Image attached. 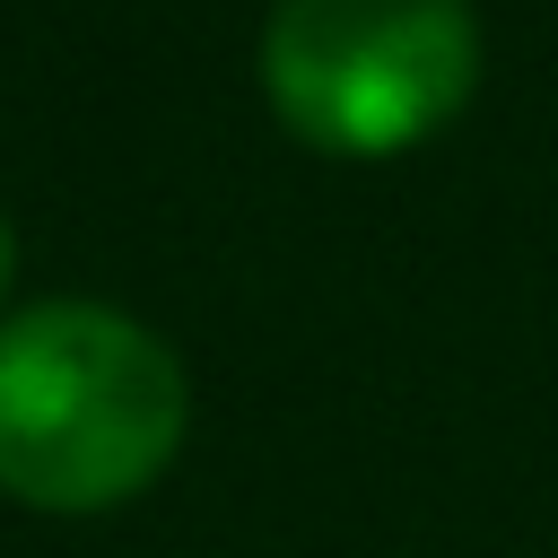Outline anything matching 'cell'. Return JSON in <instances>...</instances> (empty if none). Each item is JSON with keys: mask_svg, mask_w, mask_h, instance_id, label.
Masks as SVG:
<instances>
[{"mask_svg": "<svg viewBox=\"0 0 558 558\" xmlns=\"http://www.w3.org/2000/svg\"><path fill=\"white\" fill-rule=\"evenodd\" d=\"M9 270H17V235H9V209H0V296H9Z\"/></svg>", "mask_w": 558, "mask_h": 558, "instance_id": "3", "label": "cell"}, {"mask_svg": "<svg viewBox=\"0 0 558 558\" xmlns=\"http://www.w3.org/2000/svg\"><path fill=\"white\" fill-rule=\"evenodd\" d=\"M262 87L305 148L401 157L471 105L480 17L471 0H279Z\"/></svg>", "mask_w": 558, "mask_h": 558, "instance_id": "2", "label": "cell"}, {"mask_svg": "<svg viewBox=\"0 0 558 558\" xmlns=\"http://www.w3.org/2000/svg\"><path fill=\"white\" fill-rule=\"evenodd\" d=\"M192 392L174 349L87 296L0 323V488L44 514H105L140 497L183 445Z\"/></svg>", "mask_w": 558, "mask_h": 558, "instance_id": "1", "label": "cell"}]
</instances>
